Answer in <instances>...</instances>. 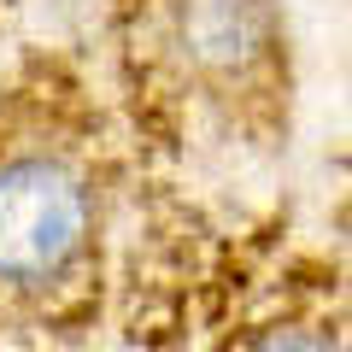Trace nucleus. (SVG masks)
I'll return each mask as SVG.
<instances>
[{
    "mask_svg": "<svg viewBox=\"0 0 352 352\" xmlns=\"http://www.w3.org/2000/svg\"><path fill=\"white\" fill-rule=\"evenodd\" d=\"M182 41L206 71H247L264 47L258 0H182Z\"/></svg>",
    "mask_w": 352,
    "mask_h": 352,
    "instance_id": "nucleus-2",
    "label": "nucleus"
},
{
    "mask_svg": "<svg viewBox=\"0 0 352 352\" xmlns=\"http://www.w3.org/2000/svg\"><path fill=\"white\" fill-rule=\"evenodd\" d=\"M88 206L76 176L47 159H18L0 170V276L41 282L82 247Z\"/></svg>",
    "mask_w": 352,
    "mask_h": 352,
    "instance_id": "nucleus-1",
    "label": "nucleus"
}]
</instances>
